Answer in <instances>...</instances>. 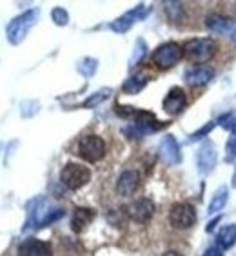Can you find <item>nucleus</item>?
I'll return each mask as SVG.
<instances>
[{
  "mask_svg": "<svg viewBox=\"0 0 236 256\" xmlns=\"http://www.w3.org/2000/svg\"><path fill=\"white\" fill-rule=\"evenodd\" d=\"M38 16H40V10H28L22 15L15 16V18L11 20L10 24H8V28H6V36L10 40V44L18 46L20 42H24V38L31 31V28L36 24Z\"/></svg>",
  "mask_w": 236,
  "mask_h": 256,
  "instance_id": "obj_1",
  "label": "nucleus"
},
{
  "mask_svg": "<svg viewBox=\"0 0 236 256\" xmlns=\"http://www.w3.org/2000/svg\"><path fill=\"white\" fill-rule=\"evenodd\" d=\"M160 129H162V122L156 120L154 114L149 111H136L133 122L128 128H124L122 133L128 134L129 138H144L151 133H156Z\"/></svg>",
  "mask_w": 236,
  "mask_h": 256,
  "instance_id": "obj_2",
  "label": "nucleus"
},
{
  "mask_svg": "<svg viewBox=\"0 0 236 256\" xmlns=\"http://www.w3.org/2000/svg\"><path fill=\"white\" fill-rule=\"evenodd\" d=\"M218 46L212 38H191L184 44V54L192 62H207L216 54Z\"/></svg>",
  "mask_w": 236,
  "mask_h": 256,
  "instance_id": "obj_3",
  "label": "nucleus"
},
{
  "mask_svg": "<svg viewBox=\"0 0 236 256\" xmlns=\"http://www.w3.org/2000/svg\"><path fill=\"white\" fill-rule=\"evenodd\" d=\"M89 180H91V171L80 164H66L64 169L60 171V182L71 191L82 189Z\"/></svg>",
  "mask_w": 236,
  "mask_h": 256,
  "instance_id": "obj_4",
  "label": "nucleus"
},
{
  "mask_svg": "<svg viewBox=\"0 0 236 256\" xmlns=\"http://www.w3.org/2000/svg\"><path fill=\"white\" fill-rule=\"evenodd\" d=\"M78 154L86 162H98L106 154V142L98 134H86L78 140Z\"/></svg>",
  "mask_w": 236,
  "mask_h": 256,
  "instance_id": "obj_5",
  "label": "nucleus"
},
{
  "mask_svg": "<svg viewBox=\"0 0 236 256\" xmlns=\"http://www.w3.org/2000/svg\"><path fill=\"white\" fill-rule=\"evenodd\" d=\"M184 54V48L176 42H166V44L158 46L154 53H152V62L160 69H169L174 64L180 62Z\"/></svg>",
  "mask_w": 236,
  "mask_h": 256,
  "instance_id": "obj_6",
  "label": "nucleus"
},
{
  "mask_svg": "<svg viewBox=\"0 0 236 256\" xmlns=\"http://www.w3.org/2000/svg\"><path fill=\"white\" fill-rule=\"evenodd\" d=\"M169 222L174 229H189L196 224V211L191 204L178 202L169 211Z\"/></svg>",
  "mask_w": 236,
  "mask_h": 256,
  "instance_id": "obj_7",
  "label": "nucleus"
},
{
  "mask_svg": "<svg viewBox=\"0 0 236 256\" xmlns=\"http://www.w3.org/2000/svg\"><path fill=\"white\" fill-rule=\"evenodd\" d=\"M148 13H149L148 6L138 4L134 10L128 11V13H124L122 16H118L116 20H113V22L109 24V30H113L114 33H126V31H129L134 24H136L138 20L146 18Z\"/></svg>",
  "mask_w": 236,
  "mask_h": 256,
  "instance_id": "obj_8",
  "label": "nucleus"
},
{
  "mask_svg": "<svg viewBox=\"0 0 236 256\" xmlns=\"http://www.w3.org/2000/svg\"><path fill=\"white\" fill-rule=\"evenodd\" d=\"M124 212L128 214L133 222L136 224H148L154 214V204L149 198H138L128 207H124Z\"/></svg>",
  "mask_w": 236,
  "mask_h": 256,
  "instance_id": "obj_9",
  "label": "nucleus"
},
{
  "mask_svg": "<svg viewBox=\"0 0 236 256\" xmlns=\"http://www.w3.org/2000/svg\"><path fill=\"white\" fill-rule=\"evenodd\" d=\"M216 160H218V153H216V148H214V144L212 142H204L202 148L198 149V154H196V169L198 172H202V174H207V172H211L216 166Z\"/></svg>",
  "mask_w": 236,
  "mask_h": 256,
  "instance_id": "obj_10",
  "label": "nucleus"
},
{
  "mask_svg": "<svg viewBox=\"0 0 236 256\" xmlns=\"http://www.w3.org/2000/svg\"><path fill=\"white\" fill-rule=\"evenodd\" d=\"M187 106V96L184 93L182 88H171L169 89V93L166 94V98H164V111L171 116L174 114H180L186 109Z\"/></svg>",
  "mask_w": 236,
  "mask_h": 256,
  "instance_id": "obj_11",
  "label": "nucleus"
},
{
  "mask_svg": "<svg viewBox=\"0 0 236 256\" xmlns=\"http://www.w3.org/2000/svg\"><path fill=\"white\" fill-rule=\"evenodd\" d=\"M140 188V174L133 169L124 171L116 180V192L120 196H133Z\"/></svg>",
  "mask_w": 236,
  "mask_h": 256,
  "instance_id": "obj_12",
  "label": "nucleus"
},
{
  "mask_svg": "<svg viewBox=\"0 0 236 256\" xmlns=\"http://www.w3.org/2000/svg\"><path fill=\"white\" fill-rule=\"evenodd\" d=\"M18 256H53V251L48 242L38 238H26L24 242H20Z\"/></svg>",
  "mask_w": 236,
  "mask_h": 256,
  "instance_id": "obj_13",
  "label": "nucleus"
},
{
  "mask_svg": "<svg viewBox=\"0 0 236 256\" xmlns=\"http://www.w3.org/2000/svg\"><path fill=\"white\" fill-rule=\"evenodd\" d=\"M160 156L168 166H176L182 160V153H180V146H178L176 138L172 134H168L160 142Z\"/></svg>",
  "mask_w": 236,
  "mask_h": 256,
  "instance_id": "obj_14",
  "label": "nucleus"
},
{
  "mask_svg": "<svg viewBox=\"0 0 236 256\" xmlns=\"http://www.w3.org/2000/svg\"><path fill=\"white\" fill-rule=\"evenodd\" d=\"M214 76V71L211 68H207V66H192L186 71L184 74V78L189 86L192 88H198V86H206L209 84Z\"/></svg>",
  "mask_w": 236,
  "mask_h": 256,
  "instance_id": "obj_15",
  "label": "nucleus"
},
{
  "mask_svg": "<svg viewBox=\"0 0 236 256\" xmlns=\"http://www.w3.org/2000/svg\"><path fill=\"white\" fill-rule=\"evenodd\" d=\"M94 218V211L89 209V207H76L71 216V229L74 232H82L89 224L93 222Z\"/></svg>",
  "mask_w": 236,
  "mask_h": 256,
  "instance_id": "obj_16",
  "label": "nucleus"
},
{
  "mask_svg": "<svg viewBox=\"0 0 236 256\" xmlns=\"http://www.w3.org/2000/svg\"><path fill=\"white\" fill-rule=\"evenodd\" d=\"M232 22L231 18H227L224 15H218V13H212V15H207L206 18V28L211 33H216V34H226L232 30Z\"/></svg>",
  "mask_w": 236,
  "mask_h": 256,
  "instance_id": "obj_17",
  "label": "nucleus"
},
{
  "mask_svg": "<svg viewBox=\"0 0 236 256\" xmlns=\"http://www.w3.org/2000/svg\"><path fill=\"white\" fill-rule=\"evenodd\" d=\"M234 244H236V226H232V224L224 226L216 234V247H220L222 251H226V249H231Z\"/></svg>",
  "mask_w": 236,
  "mask_h": 256,
  "instance_id": "obj_18",
  "label": "nucleus"
},
{
  "mask_svg": "<svg viewBox=\"0 0 236 256\" xmlns=\"http://www.w3.org/2000/svg\"><path fill=\"white\" fill-rule=\"evenodd\" d=\"M148 76L146 74H133V76H129L126 82L122 84V91L126 94H136L140 93L146 86H148Z\"/></svg>",
  "mask_w": 236,
  "mask_h": 256,
  "instance_id": "obj_19",
  "label": "nucleus"
},
{
  "mask_svg": "<svg viewBox=\"0 0 236 256\" xmlns=\"http://www.w3.org/2000/svg\"><path fill=\"white\" fill-rule=\"evenodd\" d=\"M227 200H229V189L226 186H222L220 189H216V192L212 194L211 202H209V214H216L226 207Z\"/></svg>",
  "mask_w": 236,
  "mask_h": 256,
  "instance_id": "obj_20",
  "label": "nucleus"
},
{
  "mask_svg": "<svg viewBox=\"0 0 236 256\" xmlns=\"http://www.w3.org/2000/svg\"><path fill=\"white\" fill-rule=\"evenodd\" d=\"M96 68H98V60L96 58H91V56H86L78 62L76 69H78L80 74H84L86 78H91L94 73H96Z\"/></svg>",
  "mask_w": 236,
  "mask_h": 256,
  "instance_id": "obj_21",
  "label": "nucleus"
},
{
  "mask_svg": "<svg viewBox=\"0 0 236 256\" xmlns=\"http://www.w3.org/2000/svg\"><path fill=\"white\" fill-rule=\"evenodd\" d=\"M216 124L222 129H226V131H231V133L232 131H236V109L224 113L220 118L216 120Z\"/></svg>",
  "mask_w": 236,
  "mask_h": 256,
  "instance_id": "obj_22",
  "label": "nucleus"
},
{
  "mask_svg": "<svg viewBox=\"0 0 236 256\" xmlns=\"http://www.w3.org/2000/svg\"><path fill=\"white\" fill-rule=\"evenodd\" d=\"M148 53V46H146V42H144L142 38L136 40V46H134V51H133V56H131V62H129V66L131 68H134V66L140 62V60L144 58V54Z\"/></svg>",
  "mask_w": 236,
  "mask_h": 256,
  "instance_id": "obj_23",
  "label": "nucleus"
},
{
  "mask_svg": "<svg viewBox=\"0 0 236 256\" xmlns=\"http://www.w3.org/2000/svg\"><path fill=\"white\" fill-rule=\"evenodd\" d=\"M51 18L56 26H68L69 24V13L64 8H54L51 11Z\"/></svg>",
  "mask_w": 236,
  "mask_h": 256,
  "instance_id": "obj_24",
  "label": "nucleus"
},
{
  "mask_svg": "<svg viewBox=\"0 0 236 256\" xmlns=\"http://www.w3.org/2000/svg\"><path fill=\"white\" fill-rule=\"evenodd\" d=\"M226 158L229 162L236 160V131H232L231 136H229V140H227V144H226Z\"/></svg>",
  "mask_w": 236,
  "mask_h": 256,
  "instance_id": "obj_25",
  "label": "nucleus"
},
{
  "mask_svg": "<svg viewBox=\"0 0 236 256\" xmlns=\"http://www.w3.org/2000/svg\"><path fill=\"white\" fill-rule=\"evenodd\" d=\"M109 96V91H98L96 94H93V96H89L88 100L84 102V108H94V106H98L100 102H104V100L108 98Z\"/></svg>",
  "mask_w": 236,
  "mask_h": 256,
  "instance_id": "obj_26",
  "label": "nucleus"
},
{
  "mask_svg": "<svg viewBox=\"0 0 236 256\" xmlns=\"http://www.w3.org/2000/svg\"><path fill=\"white\" fill-rule=\"evenodd\" d=\"M212 128H214V122H209V124H206V126H204L202 129H198L196 133H192V134H191V140H198V138H204L207 133H209V131H211Z\"/></svg>",
  "mask_w": 236,
  "mask_h": 256,
  "instance_id": "obj_27",
  "label": "nucleus"
},
{
  "mask_svg": "<svg viewBox=\"0 0 236 256\" xmlns=\"http://www.w3.org/2000/svg\"><path fill=\"white\" fill-rule=\"evenodd\" d=\"M204 256H224V251H222L220 247H209V249L204 252Z\"/></svg>",
  "mask_w": 236,
  "mask_h": 256,
  "instance_id": "obj_28",
  "label": "nucleus"
},
{
  "mask_svg": "<svg viewBox=\"0 0 236 256\" xmlns=\"http://www.w3.org/2000/svg\"><path fill=\"white\" fill-rule=\"evenodd\" d=\"M218 220H220V216H218V218H214V220H211V222H209V226H207V231H211L212 227L216 226V222H218Z\"/></svg>",
  "mask_w": 236,
  "mask_h": 256,
  "instance_id": "obj_29",
  "label": "nucleus"
},
{
  "mask_svg": "<svg viewBox=\"0 0 236 256\" xmlns=\"http://www.w3.org/2000/svg\"><path fill=\"white\" fill-rule=\"evenodd\" d=\"M162 256H182L180 252H176V251H166Z\"/></svg>",
  "mask_w": 236,
  "mask_h": 256,
  "instance_id": "obj_30",
  "label": "nucleus"
},
{
  "mask_svg": "<svg viewBox=\"0 0 236 256\" xmlns=\"http://www.w3.org/2000/svg\"><path fill=\"white\" fill-rule=\"evenodd\" d=\"M231 40H232V44L236 46V30H232V31H231Z\"/></svg>",
  "mask_w": 236,
  "mask_h": 256,
  "instance_id": "obj_31",
  "label": "nucleus"
},
{
  "mask_svg": "<svg viewBox=\"0 0 236 256\" xmlns=\"http://www.w3.org/2000/svg\"><path fill=\"white\" fill-rule=\"evenodd\" d=\"M232 186L236 188V166H234V172H232Z\"/></svg>",
  "mask_w": 236,
  "mask_h": 256,
  "instance_id": "obj_32",
  "label": "nucleus"
},
{
  "mask_svg": "<svg viewBox=\"0 0 236 256\" xmlns=\"http://www.w3.org/2000/svg\"><path fill=\"white\" fill-rule=\"evenodd\" d=\"M0 148H2V146H0Z\"/></svg>",
  "mask_w": 236,
  "mask_h": 256,
  "instance_id": "obj_33",
  "label": "nucleus"
}]
</instances>
